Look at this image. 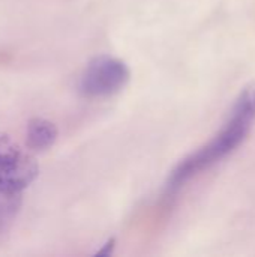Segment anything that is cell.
Masks as SVG:
<instances>
[{"label": "cell", "mask_w": 255, "mask_h": 257, "mask_svg": "<svg viewBox=\"0 0 255 257\" xmlns=\"http://www.w3.org/2000/svg\"><path fill=\"white\" fill-rule=\"evenodd\" d=\"M131 72L125 62L99 56L84 69L80 80V92L89 98H102L117 93L129 81Z\"/></svg>", "instance_id": "cell-2"}, {"label": "cell", "mask_w": 255, "mask_h": 257, "mask_svg": "<svg viewBox=\"0 0 255 257\" xmlns=\"http://www.w3.org/2000/svg\"><path fill=\"white\" fill-rule=\"evenodd\" d=\"M21 194L23 191L0 187V233L15 220L21 208Z\"/></svg>", "instance_id": "cell-5"}, {"label": "cell", "mask_w": 255, "mask_h": 257, "mask_svg": "<svg viewBox=\"0 0 255 257\" xmlns=\"http://www.w3.org/2000/svg\"><path fill=\"white\" fill-rule=\"evenodd\" d=\"M57 140V128L53 122L41 117H35L27 125L26 142L30 151L42 152L50 149Z\"/></svg>", "instance_id": "cell-4"}, {"label": "cell", "mask_w": 255, "mask_h": 257, "mask_svg": "<svg viewBox=\"0 0 255 257\" xmlns=\"http://www.w3.org/2000/svg\"><path fill=\"white\" fill-rule=\"evenodd\" d=\"M36 161L23 152L9 136L0 134V187L24 191L36 178Z\"/></svg>", "instance_id": "cell-3"}, {"label": "cell", "mask_w": 255, "mask_h": 257, "mask_svg": "<svg viewBox=\"0 0 255 257\" xmlns=\"http://www.w3.org/2000/svg\"><path fill=\"white\" fill-rule=\"evenodd\" d=\"M255 119V83L245 87L237 98L231 117L225 126L203 148L191 154L188 158L180 161L170 178V187L177 188L197 176L203 170H207L213 164L230 155L249 134L251 123Z\"/></svg>", "instance_id": "cell-1"}]
</instances>
